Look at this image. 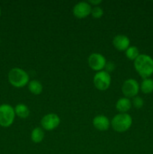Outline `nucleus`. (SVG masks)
I'll use <instances>...</instances> for the list:
<instances>
[{"label":"nucleus","instance_id":"f257e3e1","mask_svg":"<svg viewBox=\"0 0 153 154\" xmlns=\"http://www.w3.org/2000/svg\"><path fill=\"white\" fill-rule=\"evenodd\" d=\"M135 69L143 79L153 75V59L146 54H140L134 63Z\"/></svg>","mask_w":153,"mask_h":154},{"label":"nucleus","instance_id":"f03ea898","mask_svg":"<svg viewBox=\"0 0 153 154\" xmlns=\"http://www.w3.org/2000/svg\"><path fill=\"white\" fill-rule=\"evenodd\" d=\"M8 81L12 86L17 88L25 87L28 84L29 77L27 72L20 68H14L8 73Z\"/></svg>","mask_w":153,"mask_h":154},{"label":"nucleus","instance_id":"7ed1b4c3","mask_svg":"<svg viewBox=\"0 0 153 154\" xmlns=\"http://www.w3.org/2000/svg\"><path fill=\"white\" fill-rule=\"evenodd\" d=\"M132 125V117L127 113L116 114L111 120L112 128L117 132H124L128 130Z\"/></svg>","mask_w":153,"mask_h":154},{"label":"nucleus","instance_id":"20e7f679","mask_svg":"<svg viewBox=\"0 0 153 154\" xmlns=\"http://www.w3.org/2000/svg\"><path fill=\"white\" fill-rule=\"evenodd\" d=\"M14 108L10 105L3 104L0 105V126L9 127L14 123L15 118Z\"/></svg>","mask_w":153,"mask_h":154},{"label":"nucleus","instance_id":"39448f33","mask_svg":"<svg viewBox=\"0 0 153 154\" xmlns=\"http://www.w3.org/2000/svg\"><path fill=\"white\" fill-rule=\"evenodd\" d=\"M94 85L98 90H107L111 84V76L106 71H100L94 75L93 79Z\"/></svg>","mask_w":153,"mask_h":154},{"label":"nucleus","instance_id":"423d86ee","mask_svg":"<svg viewBox=\"0 0 153 154\" xmlns=\"http://www.w3.org/2000/svg\"><path fill=\"white\" fill-rule=\"evenodd\" d=\"M140 90V84L136 80L128 79L123 83L122 91L126 98H134L138 94Z\"/></svg>","mask_w":153,"mask_h":154},{"label":"nucleus","instance_id":"0eeeda50","mask_svg":"<svg viewBox=\"0 0 153 154\" xmlns=\"http://www.w3.org/2000/svg\"><path fill=\"white\" fill-rule=\"evenodd\" d=\"M88 63L89 67L92 70L100 72L105 68L106 60L102 54H98V53H94L88 57Z\"/></svg>","mask_w":153,"mask_h":154},{"label":"nucleus","instance_id":"6e6552de","mask_svg":"<svg viewBox=\"0 0 153 154\" xmlns=\"http://www.w3.org/2000/svg\"><path fill=\"white\" fill-rule=\"evenodd\" d=\"M60 123V118L56 114H48L43 117L40 120L41 126L45 130H53L58 126Z\"/></svg>","mask_w":153,"mask_h":154},{"label":"nucleus","instance_id":"1a4fd4ad","mask_svg":"<svg viewBox=\"0 0 153 154\" xmlns=\"http://www.w3.org/2000/svg\"><path fill=\"white\" fill-rule=\"evenodd\" d=\"M91 5L86 2H80L74 5L73 8V14L78 19L86 17L91 14Z\"/></svg>","mask_w":153,"mask_h":154},{"label":"nucleus","instance_id":"9d476101","mask_svg":"<svg viewBox=\"0 0 153 154\" xmlns=\"http://www.w3.org/2000/svg\"><path fill=\"white\" fill-rule=\"evenodd\" d=\"M112 45L118 51H124L130 47V39L124 35H117L113 38Z\"/></svg>","mask_w":153,"mask_h":154},{"label":"nucleus","instance_id":"9b49d317","mask_svg":"<svg viewBox=\"0 0 153 154\" xmlns=\"http://www.w3.org/2000/svg\"><path fill=\"white\" fill-rule=\"evenodd\" d=\"M93 126L99 131H106L110 126L109 119L104 115H98L93 119Z\"/></svg>","mask_w":153,"mask_h":154},{"label":"nucleus","instance_id":"f8f14e48","mask_svg":"<svg viewBox=\"0 0 153 154\" xmlns=\"http://www.w3.org/2000/svg\"><path fill=\"white\" fill-rule=\"evenodd\" d=\"M131 105L132 103L128 98L123 97L117 101L116 104V108L117 111H119L120 113H126L130 109Z\"/></svg>","mask_w":153,"mask_h":154},{"label":"nucleus","instance_id":"ddd939ff","mask_svg":"<svg viewBox=\"0 0 153 154\" xmlns=\"http://www.w3.org/2000/svg\"><path fill=\"white\" fill-rule=\"evenodd\" d=\"M14 111L15 114H16L17 117H20V118L25 119L29 116L30 114V111L28 109V106H26L24 104H18L16 105V107L14 108Z\"/></svg>","mask_w":153,"mask_h":154},{"label":"nucleus","instance_id":"4468645a","mask_svg":"<svg viewBox=\"0 0 153 154\" xmlns=\"http://www.w3.org/2000/svg\"><path fill=\"white\" fill-rule=\"evenodd\" d=\"M140 89L145 94H149L153 92V80L151 78H146L141 82Z\"/></svg>","mask_w":153,"mask_h":154},{"label":"nucleus","instance_id":"2eb2a0df","mask_svg":"<svg viewBox=\"0 0 153 154\" xmlns=\"http://www.w3.org/2000/svg\"><path fill=\"white\" fill-rule=\"evenodd\" d=\"M28 90L34 95H39L41 93L43 90V86L41 83L39 82L37 80H32L28 82Z\"/></svg>","mask_w":153,"mask_h":154},{"label":"nucleus","instance_id":"dca6fc26","mask_svg":"<svg viewBox=\"0 0 153 154\" xmlns=\"http://www.w3.org/2000/svg\"><path fill=\"white\" fill-rule=\"evenodd\" d=\"M44 138V132L40 127H36L32 131L31 139L34 143H40Z\"/></svg>","mask_w":153,"mask_h":154},{"label":"nucleus","instance_id":"f3484780","mask_svg":"<svg viewBox=\"0 0 153 154\" xmlns=\"http://www.w3.org/2000/svg\"><path fill=\"white\" fill-rule=\"evenodd\" d=\"M125 55L128 60H134V61L136 58L140 56L139 50L135 46H130L125 51Z\"/></svg>","mask_w":153,"mask_h":154},{"label":"nucleus","instance_id":"a211bd4d","mask_svg":"<svg viewBox=\"0 0 153 154\" xmlns=\"http://www.w3.org/2000/svg\"><path fill=\"white\" fill-rule=\"evenodd\" d=\"M91 14L93 18H95V19H98L100 18L104 14V11L99 6H94L93 8H92Z\"/></svg>","mask_w":153,"mask_h":154},{"label":"nucleus","instance_id":"6ab92c4d","mask_svg":"<svg viewBox=\"0 0 153 154\" xmlns=\"http://www.w3.org/2000/svg\"><path fill=\"white\" fill-rule=\"evenodd\" d=\"M131 103L135 108H136V109H140V108H141L142 106H143L144 101L141 97H139V96H135V97L134 98L133 101L131 102Z\"/></svg>","mask_w":153,"mask_h":154},{"label":"nucleus","instance_id":"aec40b11","mask_svg":"<svg viewBox=\"0 0 153 154\" xmlns=\"http://www.w3.org/2000/svg\"><path fill=\"white\" fill-rule=\"evenodd\" d=\"M115 68H116L115 63H112V62H107V63H106V66H105L104 69H106V72L110 74V72H113Z\"/></svg>","mask_w":153,"mask_h":154},{"label":"nucleus","instance_id":"412c9836","mask_svg":"<svg viewBox=\"0 0 153 154\" xmlns=\"http://www.w3.org/2000/svg\"><path fill=\"white\" fill-rule=\"evenodd\" d=\"M101 2H102L101 0H98V1H93V0H91V1L88 2V3H89V4L93 5H94V6H98L99 4H100V3H101Z\"/></svg>","mask_w":153,"mask_h":154},{"label":"nucleus","instance_id":"4be33fe9","mask_svg":"<svg viewBox=\"0 0 153 154\" xmlns=\"http://www.w3.org/2000/svg\"><path fill=\"white\" fill-rule=\"evenodd\" d=\"M0 17H1V8H0Z\"/></svg>","mask_w":153,"mask_h":154}]
</instances>
